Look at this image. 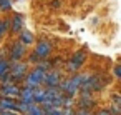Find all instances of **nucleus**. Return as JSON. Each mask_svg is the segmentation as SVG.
<instances>
[{
    "label": "nucleus",
    "instance_id": "1",
    "mask_svg": "<svg viewBox=\"0 0 121 115\" xmlns=\"http://www.w3.org/2000/svg\"><path fill=\"white\" fill-rule=\"evenodd\" d=\"M90 77H91V75H88V73L75 75L73 78H68V80H65L63 83H60V85H58V88H60V90H65L68 95H71V97H73V95L80 90V87H81V85H83Z\"/></svg>",
    "mask_w": 121,
    "mask_h": 115
},
{
    "label": "nucleus",
    "instance_id": "2",
    "mask_svg": "<svg viewBox=\"0 0 121 115\" xmlns=\"http://www.w3.org/2000/svg\"><path fill=\"white\" fill-rule=\"evenodd\" d=\"M45 75H47V72L37 67V68H35V70H32V72L28 73V77L25 78V82H27V87H32V88H35V87H40V85L43 83V80H45Z\"/></svg>",
    "mask_w": 121,
    "mask_h": 115
},
{
    "label": "nucleus",
    "instance_id": "3",
    "mask_svg": "<svg viewBox=\"0 0 121 115\" xmlns=\"http://www.w3.org/2000/svg\"><path fill=\"white\" fill-rule=\"evenodd\" d=\"M0 93H2L4 97H7V98H15V97H18L20 88H18L15 83H9V85H2Z\"/></svg>",
    "mask_w": 121,
    "mask_h": 115
},
{
    "label": "nucleus",
    "instance_id": "4",
    "mask_svg": "<svg viewBox=\"0 0 121 115\" xmlns=\"http://www.w3.org/2000/svg\"><path fill=\"white\" fill-rule=\"evenodd\" d=\"M50 52H52V45H50L47 40H42V42H38V43H37L35 55H38L40 58H45V57H48V55H50Z\"/></svg>",
    "mask_w": 121,
    "mask_h": 115
},
{
    "label": "nucleus",
    "instance_id": "5",
    "mask_svg": "<svg viewBox=\"0 0 121 115\" xmlns=\"http://www.w3.org/2000/svg\"><path fill=\"white\" fill-rule=\"evenodd\" d=\"M25 72H27V65H23V63H13L10 75H12L13 80H18V78H23L25 77Z\"/></svg>",
    "mask_w": 121,
    "mask_h": 115
},
{
    "label": "nucleus",
    "instance_id": "6",
    "mask_svg": "<svg viewBox=\"0 0 121 115\" xmlns=\"http://www.w3.org/2000/svg\"><path fill=\"white\" fill-rule=\"evenodd\" d=\"M60 73L58 72H50V73H47L45 75V80H43V83H47V87H58L60 85Z\"/></svg>",
    "mask_w": 121,
    "mask_h": 115
},
{
    "label": "nucleus",
    "instance_id": "7",
    "mask_svg": "<svg viewBox=\"0 0 121 115\" xmlns=\"http://www.w3.org/2000/svg\"><path fill=\"white\" fill-rule=\"evenodd\" d=\"M18 97H20V102L32 105V103H33V88H32V87H25L23 90H20Z\"/></svg>",
    "mask_w": 121,
    "mask_h": 115
},
{
    "label": "nucleus",
    "instance_id": "8",
    "mask_svg": "<svg viewBox=\"0 0 121 115\" xmlns=\"http://www.w3.org/2000/svg\"><path fill=\"white\" fill-rule=\"evenodd\" d=\"M83 60H85V53H83V52H76V53L73 55V58H71L68 68H70V70H78V68L83 65Z\"/></svg>",
    "mask_w": 121,
    "mask_h": 115
},
{
    "label": "nucleus",
    "instance_id": "9",
    "mask_svg": "<svg viewBox=\"0 0 121 115\" xmlns=\"http://www.w3.org/2000/svg\"><path fill=\"white\" fill-rule=\"evenodd\" d=\"M17 103L13 98H7V97H2L0 98V112H4V110H15Z\"/></svg>",
    "mask_w": 121,
    "mask_h": 115
},
{
    "label": "nucleus",
    "instance_id": "10",
    "mask_svg": "<svg viewBox=\"0 0 121 115\" xmlns=\"http://www.w3.org/2000/svg\"><path fill=\"white\" fill-rule=\"evenodd\" d=\"M25 55V45L23 43H17L12 48V60H20Z\"/></svg>",
    "mask_w": 121,
    "mask_h": 115
},
{
    "label": "nucleus",
    "instance_id": "11",
    "mask_svg": "<svg viewBox=\"0 0 121 115\" xmlns=\"http://www.w3.org/2000/svg\"><path fill=\"white\" fill-rule=\"evenodd\" d=\"M43 100H45V88L35 87V88H33V102L43 103Z\"/></svg>",
    "mask_w": 121,
    "mask_h": 115
},
{
    "label": "nucleus",
    "instance_id": "12",
    "mask_svg": "<svg viewBox=\"0 0 121 115\" xmlns=\"http://www.w3.org/2000/svg\"><path fill=\"white\" fill-rule=\"evenodd\" d=\"M9 25L12 27V30H13V32H20V30H22V27H23V22H22V19L17 15V17H13V19L9 22Z\"/></svg>",
    "mask_w": 121,
    "mask_h": 115
},
{
    "label": "nucleus",
    "instance_id": "13",
    "mask_svg": "<svg viewBox=\"0 0 121 115\" xmlns=\"http://www.w3.org/2000/svg\"><path fill=\"white\" fill-rule=\"evenodd\" d=\"M22 43L23 45H30V43H33V35L30 34V32H27V30H22Z\"/></svg>",
    "mask_w": 121,
    "mask_h": 115
},
{
    "label": "nucleus",
    "instance_id": "14",
    "mask_svg": "<svg viewBox=\"0 0 121 115\" xmlns=\"http://www.w3.org/2000/svg\"><path fill=\"white\" fill-rule=\"evenodd\" d=\"M45 113H47V112H45L42 107H37L35 103H33L28 110H27V115H45Z\"/></svg>",
    "mask_w": 121,
    "mask_h": 115
},
{
    "label": "nucleus",
    "instance_id": "15",
    "mask_svg": "<svg viewBox=\"0 0 121 115\" xmlns=\"http://www.w3.org/2000/svg\"><path fill=\"white\" fill-rule=\"evenodd\" d=\"M9 72V63L5 60H0V75H4Z\"/></svg>",
    "mask_w": 121,
    "mask_h": 115
},
{
    "label": "nucleus",
    "instance_id": "16",
    "mask_svg": "<svg viewBox=\"0 0 121 115\" xmlns=\"http://www.w3.org/2000/svg\"><path fill=\"white\" fill-rule=\"evenodd\" d=\"M12 4H10V0H0V9L2 10H10Z\"/></svg>",
    "mask_w": 121,
    "mask_h": 115
},
{
    "label": "nucleus",
    "instance_id": "17",
    "mask_svg": "<svg viewBox=\"0 0 121 115\" xmlns=\"http://www.w3.org/2000/svg\"><path fill=\"white\" fill-rule=\"evenodd\" d=\"M9 29V20H4V22H0V37H2Z\"/></svg>",
    "mask_w": 121,
    "mask_h": 115
},
{
    "label": "nucleus",
    "instance_id": "18",
    "mask_svg": "<svg viewBox=\"0 0 121 115\" xmlns=\"http://www.w3.org/2000/svg\"><path fill=\"white\" fill-rule=\"evenodd\" d=\"M0 115H18L15 110H4V112H0Z\"/></svg>",
    "mask_w": 121,
    "mask_h": 115
},
{
    "label": "nucleus",
    "instance_id": "19",
    "mask_svg": "<svg viewBox=\"0 0 121 115\" xmlns=\"http://www.w3.org/2000/svg\"><path fill=\"white\" fill-rule=\"evenodd\" d=\"M119 75H121V67L118 65V67L114 68V77H116V78H119Z\"/></svg>",
    "mask_w": 121,
    "mask_h": 115
},
{
    "label": "nucleus",
    "instance_id": "20",
    "mask_svg": "<svg viewBox=\"0 0 121 115\" xmlns=\"http://www.w3.org/2000/svg\"><path fill=\"white\" fill-rule=\"evenodd\" d=\"M78 115H90V112H88V110H80Z\"/></svg>",
    "mask_w": 121,
    "mask_h": 115
},
{
    "label": "nucleus",
    "instance_id": "21",
    "mask_svg": "<svg viewBox=\"0 0 121 115\" xmlns=\"http://www.w3.org/2000/svg\"><path fill=\"white\" fill-rule=\"evenodd\" d=\"M96 115H111L108 110H103V112H99V113H96Z\"/></svg>",
    "mask_w": 121,
    "mask_h": 115
},
{
    "label": "nucleus",
    "instance_id": "22",
    "mask_svg": "<svg viewBox=\"0 0 121 115\" xmlns=\"http://www.w3.org/2000/svg\"><path fill=\"white\" fill-rule=\"evenodd\" d=\"M60 5V2H58V0H56V2H52V7H58Z\"/></svg>",
    "mask_w": 121,
    "mask_h": 115
}]
</instances>
